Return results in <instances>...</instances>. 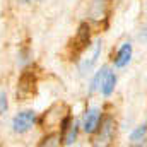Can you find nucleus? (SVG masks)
I'll return each mask as SVG.
<instances>
[{
    "label": "nucleus",
    "instance_id": "nucleus-1",
    "mask_svg": "<svg viewBox=\"0 0 147 147\" xmlns=\"http://www.w3.org/2000/svg\"><path fill=\"white\" fill-rule=\"evenodd\" d=\"M67 116H70L69 106L65 103H55V105H51L48 110L43 113V116L38 120V123L46 132H50V130H55V128L62 127V123L65 121Z\"/></svg>",
    "mask_w": 147,
    "mask_h": 147
},
{
    "label": "nucleus",
    "instance_id": "nucleus-13",
    "mask_svg": "<svg viewBox=\"0 0 147 147\" xmlns=\"http://www.w3.org/2000/svg\"><path fill=\"white\" fill-rule=\"evenodd\" d=\"M146 135H147V123H144V125H139V127H135V128L132 130L130 140H132V142H139V140L146 139Z\"/></svg>",
    "mask_w": 147,
    "mask_h": 147
},
{
    "label": "nucleus",
    "instance_id": "nucleus-9",
    "mask_svg": "<svg viewBox=\"0 0 147 147\" xmlns=\"http://www.w3.org/2000/svg\"><path fill=\"white\" fill-rule=\"evenodd\" d=\"M132 55H134L132 43H130V41L121 43V46L118 48V51H116V55H115V58H113L115 69H123V67H127V65L130 63V60H132Z\"/></svg>",
    "mask_w": 147,
    "mask_h": 147
},
{
    "label": "nucleus",
    "instance_id": "nucleus-6",
    "mask_svg": "<svg viewBox=\"0 0 147 147\" xmlns=\"http://www.w3.org/2000/svg\"><path fill=\"white\" fill-rule=\"evenodd\" d=\"M101 50H103V41L101 39H96L89 48H87V53L82 57V60L79 62V72L82 75L89 74L92 70V67L98 63V58L101 57Z\"/></svg>",
    "mask_w": 147,
    "mask_h": 147
},
{
    "label": "nucleus",
    "instance_id": "nucleus-10",
    "mask_svg": "<svg viewBox=\"0 0 147 147\" xmlns=\"http://www.w3.org/2000/svg\"><path fill=\"white\" fill-rule=\"evenodd\" d=\"M115 87H116V74L108 70L106 75H105V79H103V82H101L99 92H101L105 98H110L111 94H113V91H115Z\"/></svg>",
    "mask_w": 147,
    "mask_h": 147
},
{
    "label": "nucleus",
    "instance_id": "nucleus-11",
    "mask_svg": "<svg viewBox=\"0 0 147 147\" xmlns=\"http://www.w3.org/2000/svg\"><path fill=\"white\" fill-rule=\"evenodd\" d=\"M110 70V67L108 65H103L98 72L94 74V77H92V80H91V84H89V96H92L94 92H98L99 91V87H101V82H103V79H105V75H106V72Z\"/></svg>",
    "mask_w": 147,
    "mask_h": 147
},
{
    "label": "nucleus",
    "instance_id": "nucleus-14",
    "mask_svg": "<svg viewBox=\"0 0 147 147\" xmlns=\"http://www.w3.org/2000/svg\"><path fill=\"white\" fill-rule=\"evenodd\" d=\"M9 108V101H7V94L5 91H0V115H3Z\"/></svg>",
    "mask_w": 147,
    "mask_h": 147
},
{
    "label": "nucleus",
    "instance_id": "nucleus-5",
    "mask_svg": "<svg viewBox=\"0 0 147 147\" xmlns=\"http://www.w3.org/2000/svg\"><path fill=\"white\" fill-rule=\"evenodd\" d=\"M36 121H38L36 111L34 110H22L14 116V120H12V130L16 134H19V135H22V134L29 132L36 125Z\"/></svg>",
    "mask_w": 147,
    "mask_h": 147
},
{
    "label": "nucleus",
    "instance_id": "nucleus-8",
    "mask_svg": "<svg viewBox=\"0 0 147 147\" xmlns=\"http://www.w3.org/2000/svg\"><path fill=\"white\" fill-rule=\"evenodd\" d=\"M87 16L94 22L106 21L110 16V0H94L87 10Z\"/></svg>",
    "mask_w": 147,
    "mask_h": 147
},
{
    "label": "nucleus",
    "instance_id": "nucleus-2",
    "mask_svg": "<svg viewBox=\"0 0 147 147\" xmlns=\"http://www.w3.org/2000/svg\"><path fill=\"white\" fill-rule=\"evenodd\" d=\"M38 91V72L33 67H26L17 80V101H28L31 99Z\"/></svg>",
    "mask_w": 147,
    "mask_h": 147
},
{
    "label": "nucleus",
    "instance_id": "nucleus-3",
    "mask_svg": "<svg viewBox=\"0 0 147 147\" xmlns=\"http://www.w3.org/2000/svg\"><path fill=\"white\" fill-rule=\"evenodd\" d=\"M89 46H91V26H89L87 22H82V24L77 28L72 41H70L72 60H77L82 53H86Z\"/></svg>",
    "mask_w": 147,
    "mask_h": 147
},
{
    "label": "nucleus",
    "instance_id": "nucleus-4",
    "mask_svg": "<svg viewBox=\"0 0 147 147\" xmlns=\"http://www.w3.org/2000/svg\"><path fill=\"white\" fill-rule=\"evenodd\" d=\"M115 132H116V121L111 115H103L101 123L98 127V130L94 132V146H110L115 139Z\"/></svg>",
    "mask_w": 147,
    "mask_h": 147
},
{
    "label": "nucleus",
    "instance_id": "nucleus-7",
    "mask_svg": "<svg viewBox=\"0 0 147 147\" xmlns=\"http://www.w3.org/2000/svg\"><path fill=\"white\" fill-rule=\"evenodd\" d=\"M101 118H103V111L96 106L92 108H87L86 113H84V118H82V130L87 134V135H94V132L98 130L99 123H101Z\"/></svg>",
    "mask_w": 147,
    "mask_h": 147
},
{
    "label": "nucleus",
    "instance_id": "nucleus-12",
    "mask_svg": "<svg viewBox=\"0 0 147 147\" xmlns=\"http://www.w3.org/2000/svg\"><path fill=\"white\" fill-rule=\"evenodd\" d=\"M39 146H53V147L63 146V144H62V134L57 132V130H50V132L45 135L43 142H39Z\"/></svg>",
    "mask_w": 147,
    "mask_h": 147
}]
</instances>
